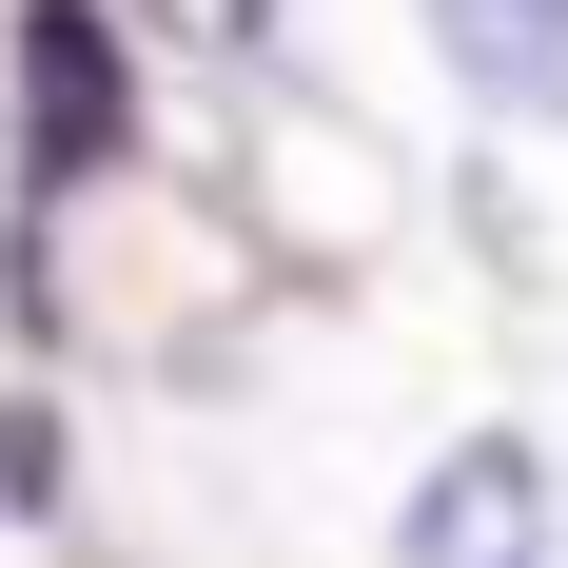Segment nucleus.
Wrapping results in <instances>:
<instances>
[{
	"instance_id": "1",
	"label": "nucleus",
	"mask_w": 568,
	"mask_h": 568,
	"mask_svg": "<svg viewBox=\"0 0 568 568\" xmlns=\"http://www.w3.org/2000/svg\"><path fill=\"white\" fill-rule=\"evenodd\" d=\"M118 138V20L99 0H20V158H40V196Z\"/></svg>"
},
{
	"instance_id": "2",
	"label": "nucleus",
	"mask_w": 568,
	"mask_h": 568,
	"mask_svg": "<svg viewBox=\"0 0 568 568\" xmlns=\"http://www.w3.org/2000/svg\"><path fill=\"white\" fill-rule=\"evenodd\" d=\"M529 549H549V470H529V432H470V452L412 490L393 568H529Z\"/></svg>"
},
{
	"instance_id": "3",
	"label": "nucleus",
	"mask_w": 568,
	"mask_h": 568,
	"mask_svg": "<svg viewBox=\"0 0 568 568\" xmlns=\"http://www.w3.org/2000/svg\"><path fill=\"white\" fill-rule=\"evenodd\" d=\"M432 40L490 118H568V0H432Z\"/></svg>"
},
{
	"instance_id": "4",
	"label": "nucleus",
	"mask_w": 568,
	"mask_h": 568,
	"mask_svg": "<svg viewBox=\"0 0 568 568\" xmlns=\"http://www.w3.org/2000/svg\"><path fill=\"white\" fill-rule=\"evenodd\" d=\"M138 20H158L176 59H275V20H294V0H138Z\"/></svg>"
}]
</instances>
